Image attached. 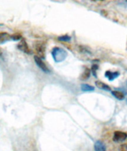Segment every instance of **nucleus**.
Wrapping results in <instances>:
<instances>
[{
    "label": "nucleus",
    "mask_w": 127,
    "mask_h": 151,
    "mask_svg": "<svg viewBox=\"0 0 127 151\" xmlns=\"http://www.w3.org/2000/svg\"><path fill=\"white\" fill-rule=\"evenodd\" d=\"M52 56L56 62H62L67 57V51L60 47H55L52 50Z\"/></svg>",
    "instance_id": "1"
},
{
    "label": "nucleus",
    "mask_w": 127,
    "mask_h": 151,
    "mask_svg": "<svg viewBox=\"0 0 127 151\" xmlns=\"http://www.w3.org/2000/svg\"><path fill=\"white\" fill-rule=\"evenodd\" d=\"M34 48L35 52L37 54V57L40 58H44L45 57V45L43 42H35L34 44Z\"/></svg>",
    "instance_id": "2"
},
{
    "label": "nucleus",
    "mask_w": 127,
    "mask_h": 151,
    "mask_svg": "<svg viewBox=\"0 0 127 151\" xmlns=\"http://www.w3.org/2000/svg\"><path fill=\"white\" fill-rule=\"evenodd\" d=\"M34 60H35V63L37 64V65L38 66L39 68H41L44 73H50V70L49 69V68L47 67V65L44 64V62L42 60V58H40L37 56H34Z\"/></svg>",
    "instance_id": "3"
},
{
    "label": "nucleus",
    "mask_w": 127,
    "mask_h": 151,
    "mask_svg": "<svg viewBox=\"0 0 127 151\" xmlns=\"http://www.w3.org/2000/svg\"><path fill=\"white\" fill-rule=\"evenodd\" d=\"M18 50H20L21 51H22L25 53H27V54H31L32 51L31 50L29 49V47L28 44H27V42L25 39H22L20 41V42L18 43Z\"/></svg>",
    "instance_id": "4"
},
{
    "label": "nucleus",
    "mask_w": 127,
    "mask_h": 151,
    "mask_svg": "<svg viewBox=\"0 0 127 151\" xmlns=\"http://www.w3.org/2000/svg\"><path fill=\"white\" fill-rule=\"evenodd\" d=\"M127 138V134L125 133V132H122V131H115L114 134V142H124L126 139Z\"/></svg>",
    "instance_id": "5"
},
{
    "label": "nucleus",
    "mask_w": 127,
    "mask_h": 151,
    "mask_svg": "<svg viewBox=\"0 0 127 151\" xmlns=\"http://www.w3.org/2000/svg\"><path fill=\"white\" fill-rule=\"evenodd\" d=\"M119 72H111V71H106L105 73V76L110 81H113L114 79L118 78L119 76Z\"/></svg>",
    "instance_id": "6"
},
{
    "label": "nucleus",
    "mask_w": 127,
    "mask_h": 151,
    "mask_svg": "<svg viewBox=\"0 0 127 151\" xmlns=\"http://www.w3.org/2000/svg\"><path fill=\"white\" fill-rule=\"evenodd\" d=\"M95 86L98 88L101 89V90H104V91H111V88H110L109 85H107L106 83L102 82V81H95Z\"/></svg>",
    "instance_id": "7"
},
{
    "label": "nucleus",
    "mask_w": 127,
    "mask_h": 151,
    "mask_svg": "<svg viewBox=\"0 0 127 151\" xmlns=\"http://www.w3.org/2000/svg\"><path fill=\"white\" fill-rule=\"evenodd\" d=\"M11 39V36L5 32H0V44H3Z\"/></svg>",
    "instance_id": "8"
},
{
    "label": "nucleus",
    "mask_w": 127,
    "mask_h": 151,
    "mask_svg": "<svg viewBox=\"0 0 127 151\" xmlns=\"http://www.w3.org/2000/svg\"><path fill=\"white\" fill-rule=\"evenodd\" d=\"M94 148H95V151H106V146H105L103 142L100 140L96 141Z\"/></svg>",
    "instance_id": "9"
},
{
    "label": "nucleus",
    "mask_w": 127,
    "mask_h": 151,
    "mask_svg": "<svg viewBox=\"0 0 127 151\" xmlns=\"http://www.w3.org/2000/svg\"><path fill=\"white\" fill-rule=\"evenodd\" d=\"M111 93L115 98H117L118 99H119V100H122V99H125V93H123L122 91H112Z\"/></svg>",
    "instance_id": "10"
},
{
    "label": "nucleus",
    "mask_w": 127,
    "mask_h": 151,
    "mask_svg": "<svg viewBox=\"0 0 127 151\" xmlns=\"http://www.w3.org/2000/svg\"><path fill=\"white\" fill-rule=\"evenodd\" d=\"M81 90L83 91H93L95 90V87L89 85L88 83H83L81 84Z\"/></svg>",
    "instance_id": "11"
},
{
    "label": "nucleus",
    "mask_w": 127,
    "mask_h": 151,
    "mask_svg": "<svg viewBox=\"0 0 127 151\" xmlns=\"http://www.w3.org/2000/svg\"><path fill=\"white\" fill-rule=\"evenodd\" d=\"M91 70H90L89 68H85L84 72H83V73L82 74V76H81V80H82V81H84V80L88 79L90 75H91Z\"/></svg>",
    "instance_id": "12"
},
{
    "label": "nucleus",
    "mask_w": 127,
    "mask_h": 151,
    "mask_svg": "<svg viewBox=\"0 0 127 151\" xmlns=\"http://www.w3.org/2000/svg\"><path fill=\"white\" fill-rule=\"evenodd\" d=\"M71 37L68 36V35H64V36H60L58 37V40L59 41H61V42H70L71 41Z\"/></svg>",
    "instance_id": "13"
},
{
    "label": "nucleus",
    "mask_w": 127,
    "mask_h": 151,
    "mask_svg": "<svg viewBox=\"0 0 127 151\" xmlns=\"http://www.w3.org/2000/svg\"><path fill=\"white\" fill-rule=\"evenodd\" d=\"M11 39L14 40V41H19L22 38V35L20 34H14L13 35H11Z\"/></svg>",
    "instance_id": "14"
},
{
    "label": "nucleus",
    "mask_w": 127,
    "mask_h": 151,
    "mask_svg": "<svg viewBox=\"0 0 127 151\" xmlns=\"http://www.w3.org/2000/svg\"><path fill=\"white\" fill-rule=\"evenodd\" d=\"M98 65H93L92 66H91V72L92 73V74H93V76H95V77H96L97 76H96V70L98 69Z\"/></svg>",
    "instance_id": "15"
},
{
    "label": "nucleus",
    "mask_w": 127,
    "mask_h": 151,
    "mask_svg": "<svg viewBox=\"0 0 127 151\" xmlns=\"http://www.w3.org/2000/svg\"><path fill=\"white\" fill-rule=\"evenodd\" d=\"M126 103H127V99H126Z\"/></svg>",
    "instance_id": "16"
},
{
    "label": "nucleus",
    "mask_w": 127,
    "mask_h": 151,
    "mask_svg": "<svg viewBox=\"0 0 127 151\" xmlns=\"http://www.w3.org/2000/svg\"><path fill=\"white\" fill-rule=\"evenodd\" d=\"M126 84H127V83H126Z\"/></svg>",
    "instance_id": "17"
},
{
    "label": "nucleus",
    "mask_w": 127,
    "mask_h": 151,
    "mask_svg": "<svg viewBox=\"0 0 127 151\" xmlns=\"http://www.w3.org/2000/svg\"><path fill=\"white\" fill-rule=\"evenodd\" d=\"M126 2H127V1H126Z\"/></svg>",
    "instance_id": "18"
}]
</instances>
